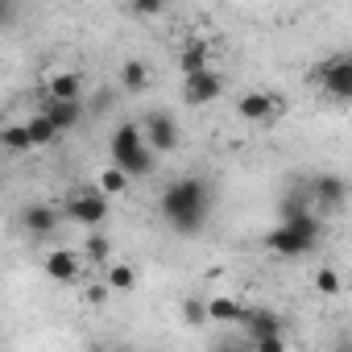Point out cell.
I'll return each instance as SVG.
<instances>
[{
    "mask_svg": "<svg viewBox=\"0 0 352 352\" xmlns=\"http://www.w3.org/2000/svg\"><path fill=\"white\" fill-rule=\"evenodd\" d=\"M253 348H261V352H282V348H286V336H265V340H253Z\"/></svg>",
    "mask_w": 352,
    "mask_h": 352,
    "instance_id": "4316f807",
    "label": "cell"
},
{
    "mask_svg": "<svg viewBox=\"0 0 352 352\" xmlns=\"http://www.w3.org/2000/svg\"><path fill=\"white\" fill-rule=\"evenodd\" d=\"M63 216L83 224V228H100L108 220V195L100 187H75L63 204Z\"/></svg>",
    "mask_w": 352,
    "mask_h": 352,
    "instance_id": "277c9868",
    "label": "cell"
},
{
    "mask_svg": "<svg viewBox=\"0 0 352 352\" xmlns=\"http://www.w3.org/2000/svg\"><path fill=\"white\" fill-rule=\"evenodd\" d=\"M108 153H112V166H120V170L129 174V179H145V174L157 166V153L145 145L141 124H133V120H120V124L112 129Z\"/></svg>",
    "mask_w": 352,
    "mask_h": 352,
    "instance_id": "3957f363",
    "label": "cell"
},
{
    "mask_svg": "<svg viewBox=\"0 0 352 352\" xmlns=\"http://www.w3.org/2000/svg\"><path fill=\"white\" fill-rule=\"evenodd\" d=\"M83 253H87V261H108L112 245H108V236H100V232H87V241H83Z\"/></svg>",
    "mask_w": 352,
    "mask_h": 352,
    "instance_id": "7402d4cb",
    "label": "cell"
},
{
    "mask_svg": "<svg viewBox=\"0 0 352 352\" xmlns=\"http://www.w3.org/2000/svg\"><path fill=\"white\" fill-rule=\"evenodd\" d=\"M204 67H212V46L208 42H187L183 54H179V71L191 75V71H204Z\"/></svg>",
    "mask_w": 352,
    "mask_h": 352,
    "instance_id": "e0dca14e",
    "label": "cell"
},
{
    "mask_svg": "<svg viewBox=\"0 0 352 352\" xmlns=\"http://www.w3.org/2000/svg\"><path fill=\"white\" fill-rule=\"evenodd\" d=\"M183 319H187L191 327H204V323H208V302H199V298H187V302H183Z\"/></svg>",
    "mask_w": 352,
    "mask_h": 352,
    "instance_id": "cb8c5ba5",
    "label": "cell"
},
{
    "mask_svg": "<svg viewBox=\"0 0 352 352\" xmlns=\"http://www.w3.org/2000/svg\"><path fill=\"white\" fill-rule=\"evenodd\" d=\"M319 236H323L319 212L307 208L302 199H294V204L286 208V216L278 220V228L265 236V249H270L274 257H302V253H311V249L319 245Z\"/></svg>",
    "mask_w": 352,
    "mask_h": 352,
    "instance_id": "7a4b0ae2",
    "label": "cell"
},
{
    "mask_svg": "<svg viewBox=\"0 0 352 352\" xmlns=\"http://www.w3.org/2000/svg\"><path fill=\"white\" fill-rule=\"evenodd\" d=\"M50 120H54V129L58 133H71L79 120H83V104L79 100H46V108H42Z\"/></svg>",
    "mask_w": 352,
    "mask_h": 352,
    "instance_id": "7c38bea8",
    "label": "cell"
},
{
    "mask_svg": "<svg viewBox=\"0 0 352 352\" xmlns=\"http://www.w3.org/2000/svg\"><path fill=\"white\" fill-rule=\"evenodd\" d=\"M79 91H83V79L75 71H54L46 79V100H79Z\"/></svg>",
    "mask_w": 352,
    "mask_h": 352,
    "instance_id": "5bb4252c",
    "label": "cell"
},
{
    "mask_svg": "<svg viewBox=\"0 0 352 352\" xmlns=\"http://www.w3.org/2000/svg\"><path fill=\"white\" fill-rule=\"evenodd\" d=\"M315 290H319V294H327V298H331V294H340V274L323 265V270L315 274Z\"/></svg>",
    "mask_w": 352,
    "mask_h": 352,
    "instance_id": "603a6c76",
    "label": "cell"
},
{
    "mask_svg": "<svg viewBox=\"0 0 352 352\" xmlns=\"http://www.w3.org/2000/svg\"><path fill=\"white\" fill-rule=\"evenodd\" d=\"M17 21V0H0V30H9Z\"/></svg>",
    "mask_w": 352,
    "mask_h": 352,
    "instance_id": "484cf974",
    "label": "cell"
},
{
    "mask_svg": "<svg viewBox=\"0 0 352 352\" xmlns=\"http://www.w3.org/2000/svg\"><path fill=\"white\" fill-rule=\"evenodd\" d=\"M311 199H315L319 212H336V208H344V199H348L344 174H319V179L311 183Z\"/></svg>",
    "mask_w": 352,
    "mask_h": 352,
    "instance_id": "30bf717a",
    "label": "cell"
},
{
    "mask_svg": "<svg viewBox=\"0 0 352 352\" xmlns=\"http://www.w3.org/2000/svg\"><path fill=\"white\" fill-rule=\"evenodd\" d=\"M220 96H224V75H220V71L204 67V71L183 75V104L204 108V104H212V100H220Z\"/></svg>",
    "mask_w": 352,
    "mask_h": 352,
    "instance_id": "5b68a950",
    "label": "cell"
},
{
    "mask_svg": "<svg viewBox=\"0 0 352 352\" xmlns=\"http://www.w3.org/2000/svg\"><path fill=\"white\" fill-rule=\"evenodd\" d=\"M162 220L170 224V232L179 236H195L204 224H208V212H212V187L195 174L187 179H174L166 191H162Z\"/></svg>",
    "mask_w": 352,
    "mask_h": 352,
    "instance_id": "6da1fadb",
    "label": "cell"
},
{
    "mask_svg": "<svg viewBox=\"0 0 352 352\" xmlns=\"http://www.w3.org/2000/svg\"><path fill=\"white\" fill-rule=\"evenodd\" d=\"M208 319H220V323H236L241 319V302L236 298H208Z\"/></svg>",
    "mask_w": 352,
    "mask_h": 352,
    "instance_id": "44dd1931",
    "label": "cell"
},
{
    "mask_svg": "<svg viewBox=\"0 0 352 352\" xmlns=\"http://www.w3.org/2000/svg\"><path fill=\"white\" fill-rule=\"evenodd\" d=\"M21 228L30 232V236H54V228H58V220H63V212L58 208H50V204H30V208H21Z\"/></svg>",
    "mask_w": 352,
    "mask_h": 352,
    "instance_id": "8fae6325",
    "label": "cell"
},
{
    "mask_svg": "<svg viewBox=\"0 0 352 352\" xmlns=\"http://www.w3.org/2000/svg\"><path fill=\"white\" fill-rule=\"evenodd\" d=\"M25 129H30V137H34V149H42V145H54L63 133L54 129V120L46 116V112H38V116H30L25 120Z\"/></svg>",
    "mask_w": 352,
    "mask_h": 352,
    "instance_id": "ac0fdd59",
    "label": "cell"
},
{
    "mask_svg": "<svg viewBox=\"0 0 352 352\" xmlns=\"http://www.w3.org/2000/svg\"><path fill=\"white\" fill-rule=\"evenodd\" d=\"M116 79H120V87H124L129 96H141V91L149 87V71H145V63H137V58H124Z\"/></svg>",
    "mask_w": 352,
    "mask_h": 352,
    "instance_id": "9a60e30c",
    "label": "cell"
},
{
    "mask_svg": "<svg viewBox=\"0 0 352 352\" xmlns=\"http://www.w3.org/2000/svg\"><path fill=\"white\" fill-rule=\"evenodd\" d=\"M129 9H133L137 17H157V13L166 9V0H129Z\"/></svg>",
    "mask_w": 352,
    "mask_h": 352,
    "instance_id": "d4e9b609",
    "label": "cell"
},
{
    "mask_svg": "<svg viewBox=\"0 0 352 352\" xmlns=\"http://www.w3.org/2000/svg\"><path fill=\"white\" fill-rule=\"evenodd\" d=\"M141 137L153 153H170L174 145H179V124H174L170 112H149L145 124H141Z\"/></svg>",
    "mask_w": 352,
    "mask_h": 352,
    "instance_id": "ba28073f",
    "label": "cell"
},
{
    "mask_svg": "<svg viewBox=\"0 0 352 352\" xmlns=\"http://www.w3.org/2000/svg\"><path fill=\"white\" fill-rule=\"evenodd\" d=\"M42 265H46V274H50L54 282H75V278H79V257H75L71 249H50Z\"/></svg>",
    "mask_w": 352,
    "mask_h": 352,
    "instance_id": "4fadbf2b",
    "label": "cell"
},
{
    "mask_svg": "<svg viewBox=\"0 0 352 352\" xmlns=\"http://www.w3.org/2000/svg\"><path fill=\"white\" fill-rule=\"evenodd\" d=\"M236 112H241V120L270 124V120L282 112V100H278V96H270V91H245V96L236 100Z\"/></svg>",
    "mask_w": 352,
    "mask_h": 352,
    "instance_id": "9c48e42d",
    "label": "cell"
},
{
    "mask_svg": "<svg viewBox=\"0 0 352 352\" xmlns=\"http://www.w3.org/2000/svg\"><path fill=\"white\" fill-rule=\"evenodd\" d=\"M236 323L245 327L249 344L253 340H265V336H286V319L278 311H270V307H241V319Z\"/></svg>",
    "mask_w": 352,
    "mask_h": 352,
    "instance_id": "52a82bcc",
    "label": "cell"
},
{
    "mask_svg": "<svg viewBox=\"0 0 352 352\" xmlns=\"http://www.w3.org/2000/svg\"><path fill=\"white\" fill-rule=\"evenodd\" d=\"M0 149H5V153H34V137H30L25 120H21V124H5V129H0Z\"/></svg>",
    "mask_w": 352,
    "mask_h": 352,
    "instance_id": "2e32d148",
    "label": "cell"
},
{
    "mask_svg": "<svg viewBox=\"0 0 352 352\" xmlns=\"http://www.w3.org/2000/svg\"><path fill=\"white\" fill-rule=\"evenodd\" d=\"M108 294H112V290H108V282H104V286H91V290H87V302H104Z\"/></svg>",
    "mask_w": 352,
    "mask_h": 352,
    "instance_id": "83f0119b",
    "label": "cell"
},
{
    "mask_svg": "<svg viewBox=\"0 0 352 352\" xmlns=\"http://www.w3.org/2000/svg\"><path fill=\"white\" fill-rule=\"evenodd\" d=\"M129 183H133V179H129V174H124L120 166H108V170H100V179H96V187H100L108 199H112V195H124V191H129Z\"/></svg>",
    "mask_w": 352,
    "mask_h": 352,
    "instance_id": "d6986e66",
    "label": "cell"
},
{
    "mask_svg": "<svg viewBox=\"0 0 352 352\" xmlns=\"http://www.w3.org/2000/svg\"><path fill=\"white\" fill-rule=\"evenodd\" d=\"M133 286H137V270H133V265H124V261L108 265V290H120V294H129Z\"/></svg>",
    "mask_w": 352,
    "mask_h": 352,
    "instance_id": "ffe728a7",
    "label": "cell"
},
{
    "mask_svg": "<svg viewBox=\"0 0 352 352\" xmlns=\"http://www.w3.org/2000/svg\"><path fill=\"white\" fill-rule=\"evenodd\" d=\"M319 87L331 96V100H352V58L348 54H331L323 67H319Z\"/></svg>",
    "mask_w": 352,
    "mask_h": 352,
    "instance_id": "8992f818",
    "label": "cell"
}]
</instances>
